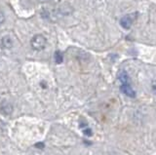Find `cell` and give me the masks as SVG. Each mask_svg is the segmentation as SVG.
I'll use <instances>...</instances> for the list:
<instances>
[{
  "label": "cell",
  "instance_id": "cell-1",
  "mask_svg": "<svg viewBox=\"0 0 156 155\" xmlns=\"http://www.w3.org/2000/svg\"><path fill=\"white\" fill-rule=\"evenodd\" d=\"M47 44V39L45 36L42 34H36L32 37V39L30 41V45L32 47V49L35 51H41L44 48L46 47Z\"/></svg>",
  "mask_w": 156,
  "mask_h": 155
},
{
  "label": "cell",
  "instance_id": "cell-2",
  "mask_svg": "<svg viewBox=\"0 0 156 155\" xmlns=\"http://www.w3.org/2000/svg\"><path fill=\"white\" fill-rule=\"evenodd\" d=\"M132 25H133V17L131 15L124 16L120 20V26L124 28V30H129L131 28Z\"/></svg>",
  "mask_w": 156,
  "mask_h": 155
},
{
  "label": "cell",
  "instance_id": "cell-3",
  "mask_svg": "<svg viewBox=\"0 0 156 155\" xmlns=\"http://www.w3.org/2000/svg\"><path fill=\"white\" fill-rule=\"evenodd\" d=\"M120 90L122 93L126 95L127 97H129V98H135L136 97V92L131 87V85H121Z\"/></svg>",
  "mask_w": 156,
  "mask_h": 155
},
{
  "label": "cell",
  "instance_id": "cell-4",
  "mask_svg": "<svg viewBox=\"0 0 156 155\" xmlns=\"http://www.w3.org/2000/svg\"><path fill=\"white\" fill-rule=\"evenodd\" d=\"M118 78H119V81L121 82V85H131L130 77L126 71H124V70L120 71V73L118 75Z\"/></svg>",
  "mask_w": 156,
  "mask_h": 155
},
{
  "label": "cell",
  "instance_id": "cell-5",
  "mask_svg": "<svg viewBox=\"0 0 156 155\" xmlns=\"http://www.w3.org/2000/svg\"><path fill=\"white\" fill-rule=\"evenodd\" d=\"M1 45L4 49H11L13 47V41L10 36H4L1 39Z\"/></svg>",
  "mask_w": 156,
  "mask_h": 155
},
{
  "label": "cell",
  "instance_id": "cell-6",
  "mask_svg": "<svg viewBox=\"0 0 156 155\" xmlns=\"http://www.w3.org/2000/svg\"><path fill=\"white\" fill-rule=\"evenodd\" d=\"M12 110H13L12 105L10 104H8V103H6V101H4V103L2 104V105H1V111H2V112L4 114L8 115V114H10L12 112Z\"/></svg>",
  "mask_w": 156,
  "mask_h": 155
},
{
  "label": "cell",
  "instance_id": "cell-7",
  "mask_svg": "<svg viewBox=\"0 0 156 155\" xmlns=\"http://www.w3.org/2000/svg\"><path fill=\"white\" fill-rule=\"evenodd\" d=\"M54 59H55V62H57L58 65L62 64V61H63V55L62 54V52H60V51L55 52V55H54Z\"/></svg>",
  "mask_w": 156,
  "mask_h": 155
},
{
  "label": "cell",
  "instance_id": "cell-8",
  "mask_svg": "<svg viewBox=\"0 0 156 155\" xmlns=\"http://www.w3.org/2000/svg\"><path fill=\"white\" fill-rule=\"evenodd\" d=\"M4 22H5V16L2 12H0V26H1Z\"/></svg>",
  "mask_w": 156,
  "mask_h": 155
},
{
  "label": "cell",
  "instance_id": "cell-9",
  "mask_svg": "<svg viewBox=\"0 0 156 155\" xmlns=\"http://www.w3.org/2000/svg\"><path fill=\"white\" fill-rule=\"evenodd\" d=\"M39 2H47V1H49V0H38Z\"/></svg>",
  "mask_w": 156,
  "mask_h": 155
}]
</instances>
